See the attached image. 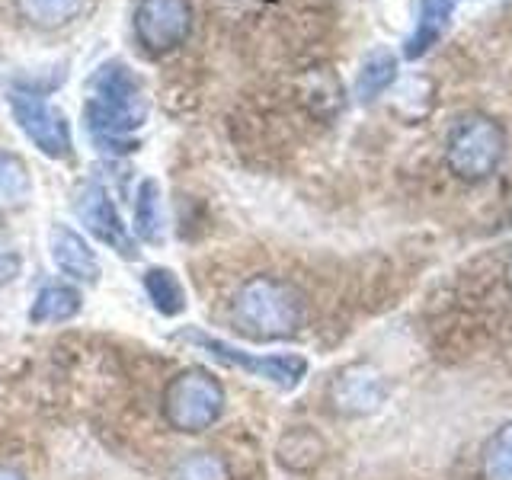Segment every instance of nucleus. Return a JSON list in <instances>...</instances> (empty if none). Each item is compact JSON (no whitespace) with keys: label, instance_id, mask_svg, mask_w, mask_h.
Here are the masks:
<instances>
[{"label":"nucleus","instance_id":"nucleus-14","mask_svg":"<svg viewBox=\"0 0 512 480\" xmlns=\"http://www.w3.org/2000/svg\"><path fill=\"white\" fill-rule=\"evenodd\" d=\"M32 199V173L20 154L0 148V212H23Z\"/></svg>","mask_w":512,"mask_h":480},{"label":"nucleus","instance_id":"nucleus-11","mask_svg":"<svg viewBox=\"0 0 512 480\" xmlns=\"http://www.w3.org/2000/svg\"><path fill=\"white\" fill-rule=\"evenodd\" d=\"M84 308V298L74 285L68 282H48L42 285L36 298L29 304V324L36 327H55V324H68Z\"/></svg>","mask_w":512,"mask_h":480},{"label":"nucleus","instance_id":"nucleus-3","mask_svg":"<svg viewBox=\"0 0 512 480\" xmlns=\"http://www.w3.org/2000/svg\"><path fill=\"white\" fill-rule=\"evenodd\" d=\"M224 413V384L205 368H186L164 388V420L170 429L196 436L212 429Z\"/></svg>","mask_w":512,"mask_h":480},{"label":"nucleus","instance_id":"nucleus-10","mask_svg":"<svg viewBox=\"0 0 512 480\" xmlns=\"http://www.w3.org/2000/svg\"><path fill=\"white\" fill-rule=\"evenodd\" d=\"M384 397V381L375 368L368 365H352L346 372H340V378L333 381L330 388V400L340 413L359 416V413H372Z\"/></svg>","mask_w":512,"mask_h":480},{"label":"nucleus","instance_id":"nucleus-4","mask_svg":"<svg viewBox=\"0 0 512 480\" xmlns=\"http://www.w3.org/2000/svg\"><path fill=\"white\" fill-rule=\"evenodd\" d=\"M506 154V132L503 125L490 119V116H464L455 122L452 135L445 144V157L448 167L455 176L468 183L487 180V176L500 167V160Z\"/></svg>","mask_w":512,"mask_h":480},{"label":"nucleus","instance_id":"nucleus-21","mask_svg":"<svg viewBox=\"0 0 512 480\" xmlns=\"http://www.w3.org/2000/svg\"><path fill=\"white\" fill-rule=\"evenodd\" d=\"M0 480H26L20 471H13V468H7V464H0Z\"/></svg>","mask_w":512,"mask_h":480},{"label":"nucleus","instance_id":"nucleus-8","mask_svg":"<svg viewBox=\"0 0 512 480\" xmlns=\"http://www.w3.org/2000/svg\"><path fill=\"white\" fill-rule=\"evenodd\" d=\"M189 0H141L135 10V39L148 55H170L192 32Z\"/></svg>","mask_w":512,"mask_h":480},{"label":"nucleus","instance_id":"nucleus-15","mask_svg":"<svg viewBox=\"0 0 512 480\" xmlns=\"http://www.w3.org/2000/svg\"><path fill=\"white\" fill-rule=\"evenodd\" d=\"M452 10H455V0H423L420 23H416L413 36L407 39L404 55L407 58H423L429 48L439 42L448 20H452Z\"/></svg>","mask_w":512,"mask_h":480},{"label":"nucleus","instance_id":"nucleus-20","mask_svg":"<svg viewBox=\"0 0 512 480\" xmlns=\"http://www.w3.org/2000/svg\"><path fill=\"white\" fill-rule=\"evenodd\" d=\"M20 269H23L20 250H16L10 237L0 234V288H7L16 276H20Z\"/></svg>","mask_w":512,"mask_h":480},{"label":"nucleus","instance_id":"nucleus-17","mask_svg":"<svg viewBox=\"0 0 512 480\" xmlns=\"http://www.w3.org/2000/svg\"><path fill=\"white\" fill-rule=\"evenodd\" d=\"M84 0H20V10L29 23L42 29H58L80 10Z\"/></svg>","mask_w":512,"mask_h":480},{"label":"nucleus","instance_id":"nucleus-13","mask_svg":"<svg viewBox=\"0 0 512 480\" xmlns=\"http://www.w3.org/2000/svg\"><path fill=\"white\" fill-rule=\"evenodd\" d=\"M164 192L154 176L138 183V196H135V234L144 244H164Z\"/></svg>","mask_w":512,"mask_h":480},{"label":"nucleus","instance_id":"nucleus-2","mask_svg":"<svg viewBox=\"0 0 512 480\" xmlns=\"http://www.w3.org/2000/svg\"><path fill=\"white\" fill-rule=\"evenodd\" d=\"M231 327L256 343L288 340L304 324V301L298 288L272 276H253L237 288L228 308Z\"/></svg>","mask_w":512,"mask_h":480},{"label":"nucleus","instance_id":"nucleus-6","mask_svg":"<svg viewBox=\"0 0 512 480\" xmlns=\"http://www.w3.org/2000/svg\"><path fill=\"white\" fill-rule=\"evenodd\" d=\"M176 340L196 346V349L208 352V356L221 359L224 365L240 368V372H247L253 378L276 384V388H282V391L298 388V384L304 381V375H308V359L295 356V352H282V356H253V352L240 349L228 340H218V336H212V333H202L196 327H183L180 333H176Z\"/></svg>","mask_w":512,"mask_h":480},{"label":"nucleus","instance_id":"nucleus-22","mask_svg":"<svg viewBox=\"0 0 512 480\" xmlns=\"http://www.w3.org/2000/svg\"><path fill=\"white\" fill-rule=\"evenodd\" d=\"M509 282H512V263H509Z\"/></svg>","mask_w":512,"mask_h":480},{"label":"nucleus","instance_id":"nucleus-7","mask_svg":"<svg viewBox=\"0 0 512 480\" xmlns=\"http://www.w3.org/2000/svg\"><path fill=\"white\" fill-rule=\"evenodd\" d=\"M71 208L77 221L87 228V234H93V240H100L103 247L116 250L125 260H135V237L125 228L116 202H112L109 189L100 180H80L71 192Z\"/></svg>","mask_w":512,"mask_h":480},{"label":"nucleus","instance_id":"nucleus-19","mask_svg":"<svg viewBox=\"0 0 512 480\" xmlns=\"http://www.w3.org/2000/svg\"><path fill=\"white\" fill-rule=\"evenodd\" d=\"M167 480H228V464L212 452H196L176 464Z\"/></svg>","mask_w":512,"mask_h":480},{"label":"nucleus","instance_id":"nucleus-16","mask_svg":"<svg viewBox=\"0 0 512 480\" xmlns=\"http://www.w3.org/2000/svg\"><path fill=\"white\" fill-rule=\"evenodd\" d=\"M394 77H397V58L388 52V48H375V52H368L365 61L359 64L356 96L362 103H372L375 96H381L394 84Z\"/></svg>","mask_w":512,"mask_h":480},{"label":"nucleus","instance_id":"nucleus-12","mask_svg":"<svg viewBox=\"0 0 512 480\" xmlns=\"http://www.w3.org/2000/svg\"><path fill=\"white\" fill-rule=\"evenodd\" d=\"M141 285H144V295L154 304L157 314L164 317H180L186 311V288L180 282L173 269L167 266H148L141 276Z\"/></svg>","mask_w":512,"mask_h":480},{"label":"nucleus","instance_id":"nucleus-1","mask_svg":"<svg viewBox=\"0 0 512 480\" xmlns=\"http://www.w3.org/2000/svg\"><path fill=\"white\" fill-rule=\"evenodd\" d=\"M151 100L135 68L122 58H109L87 80L84 122L106 154H128L138 148L135 132L148 122Z\"/></svg>","mask_w":512,"mask_h":480},{"label":"nucleus","instance_id":"nucleus-5","mask_svg":"<svg viewBox=\"0 0 512 480\" xmlns=\"http://www.w3.org/2000/svg\"><path fill=\"white\" fill-rule=\"evenodd\" d=\"M4 100H7L13 122L20 125V132L36 144L45 157L68 160L74 154L71 122L45 93L29 90V87H13V90H7Z\"/></svg>","mask_w":512,"mask_h":480},{"label":"nucleus","instance_id":"nucleus-18","mask_svg":"<svg viewBox=\"0 0 512 480\" xmlns=\"http://www.w3.org/2000/svg\"><path fill=\"white\" fill-rule=\"evenodd\" d=\"M487 480H512V423L500 426L484 448Z\"/></svg>","mask_w":512,"mask_h":480},{"label":"nucleus","instance_id":"nucleus-9","mask_svg":"<svg viewBox=\"0 0 512 480\" xmlns=\"http://www.w3.org/2000/svg\"><path fill=\"white\" fill-rule=\"evenodd\" d=\"M48 253H52V260L58 266V272H64L68 279H77V282H87V285H96L100 282V256L90 247V240L68 228V224L55 221L52 231H48Z\"/></svg>","mask_w":512,"mask_h":480}]
</instances>
